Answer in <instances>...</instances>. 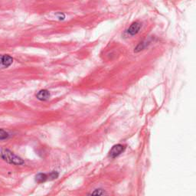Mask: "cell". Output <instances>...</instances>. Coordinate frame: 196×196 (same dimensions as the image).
Returning a JSON list of instances; mask_svg holds the SVG:
<instances>
[{
    "label": "cell",
    "instance_id": "1",
    "mask_svg": "<svg viewBox=\"0 0 196 196\" xmlns=\"http://www.w3.org/2000/svg\"><path fill=\"white\" fill-rule=\"evenodd\" d=\"M0 158L7 163L16 165V166H20V165H23L25 163L24 160L21 158L16 155L14 152H13L8 149H0Z\"/></svg>",
    "mask_w": 196,
    "mask_h": 196
},
{
    "label": "cell",
    "instance_id": "2",
    "mask_svg": "<svg viewBox=\"0 0 196 196\" xmlns=\"http://www.w3.org/2000/svg\"><path fill=\"white\" fill-rule=\"evenodd\" d=\"M125 150V146L121 144H117V145H115L114 146L112 147V149L109 151V157L112 158V159H114V158L117 157L118 155H120V154L123 153V152Z\"/></svg>",
    "mask_w": 196,
    "mask_h": 196
},
{
    "label": "cell",
    "instance_id": "3",
    "mask_svg": "<svg viewBox=\"0 0 196 196\" xmlns=\"http://www.w3.org/2000/svg\"><path fill=\"white\" fill-rule=\"evenodd\" d=\"M13 58L9 55H0V67H9L13 63Z\"/></svg>",
    "mask_w": 196,
    "mask_h": 196
},
{
    "label": "cell",
    "instance_id": "4",
    "mask_svg": "<svg viewBox=\"0 0 196 196\" xmlns=\"http://www.w3.org/2000/svg\"><path fill=\"white\" fill-rule=\"evenodd\" d=\"M140 28H141V24L139 21H135L127 29V34L131 36H133L135 35L140 32Z\"/></svg>",
    "mask_w": 196,
    "mask_h": 196
},
{
    "label": "cell",
    "instance_id": "5",
    "mask_svg": "<svg viewBox=\"0 0 196 196\" xmlns=\"http://www.w3.org/2000/svg\"><path fill=\"white\" fill-rule=\"evenodd\" d=\"M36 97H37V98L39 101H45L49 99L50 93L47 90H41L38 92V94H36Z\"/></svg>",
    "mask_w": 196,
    "mask_h": 196
},
{
    "label": "cell",
    "instance_id": "6",
    "mask_svg": "<svg viewBox=\"0 0 196 196\" xmlns=\"http://www.w3.org/2000/svg\"><path fill=\"white\" fill-rule=\"evenodd\" d=\"M48 179V175L44 173H38L36 176V181L38 183H42Z\"/></svg>",
    "mask_w": 196,
    "mask_h": 196
},
{
    "label": "cell",
    "instance_id": "7",
    "mask_svg": "<svg viewBox=\"0 0 196 196\" xmlns=\"http://www.w3.org/2000/svg\"><path fill=\"white\" fill-rule=\"evenodd\" d=\"M10 136V134L7 131H5L3 129H0V140H8Z\"/></svg>",
    "mask_w": 196,
    "mask_h": 196
},
{
    "label": "cell",
    "instance_id": "8",
    "mask_svg": "<svg viewBox=\"0 0 196 196\" xmlns=\"http://www.w3.org/2000/svg\"><path fill=\"white\" fill-rule=\"evenodd\" d=\"M146 43L147 42H146V41H143V42H140V44H138L137 47L135 48V50H134L135 52H139V51H142V50L144 49V48H146V46L147 45Z\"/></svg>",
    "mask_w": 196,
    "mask_h": 196
},
{
    "label": "cell",
    "instance_id": "9",
    "mask_svg": "<svg viewBox=\"0 0 196 196\" xmlns=\"http://www.w3.org/2000/svg\"><path fill=\"white\" fill-rule=\"evenodd\" d=\"M58 175H59V174L58 172L53 171L52 172H51V173L48 175V178H49V179H55V178H58Z\"/></svg>",
    "mask_w": 196,
    "mask_h": 196
},
{
    "label": "cell",
    "instance_id": "10",
    "mask_svg": "<svg viewBox=\"0 0 196 196\" xmlns=\"http://www.w3.org/2000/svg\"><path fill=\"white\" fill-rule=\"evenodd\" d=\"M91 195H106V192H105L104 190L102 189H96L95 191L91 193Z\"/></svg>",
    "mask_w": 196,
    "mask_h": 196
}]
</instances>
